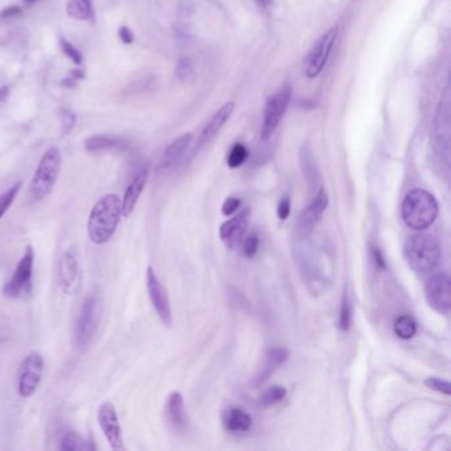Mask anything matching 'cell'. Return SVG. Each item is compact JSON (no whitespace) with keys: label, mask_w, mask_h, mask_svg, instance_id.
<instances>
[{"label":"cell","mask_w":451,"mask_h":451,"mask_svg":"<svg viewBox=\"0 0 451 451\" xmlns=\"http://www.w3.org/2000/svg\"><path fill=\"white\" fill-rule=\"evenodd\" d=\"M122 217V204L117 194H106L100 197L88 219V236L94 245L108 244L118 229Z\"/></svg>","instance_id":"6da1fadb"},{"label":"cell","mask_w":451,"mask_h":451,"mask_svg":"<svg viewBox=\"0 0 451 451\" xmlns=\"http://www.w3.org/2000/svg\"><path fill=\"white\" fill-rule=\"evenodd\" d=\"M401 213L408 228L427 229L438 216V203L430 192L423 188H415L406 195Z\"/></svg>","instance_id":"7a4b0ae2"},{"label":"cell","mask_w":451,"mask_h":451,"mask_svg":"<svg viewBox=\"0 0 451 451\" xmlns=\"http://www.w3.org/2000/svg\"><path fill=\"white\" fill-rule=\"evenodd\" d=\"M61 163L63 159L60 150L57 147L48 148L40 159L28 187V203H38L52 192L61 171Z\"/></svg>","instance_id":"3957f363"},{"label":"cell","mask_w":451,"mask_h":451,"mask_svg":"<svg viewBox=\"0 0 451 451\" xmlns=\"http://www.w3.org/2000/svg\"><path fill=\"white\" fill-rule=\"evenodd\" d=\"M406 261L417 273H429L434 270L441 259V248L432 234H415L406 241Z\"/></svg>","instance_id":"277c9868"},{"label":"cell","mask_w":451,"mask_h":451,"mask_svg":"<svg viewBox=\"0 0 451 451\" xmlns=\"http://www.w3.org/2000/svg\"><path fill=\"white\" fill-rule=\"evenodd\" d=\"M100 301L95 295H89L83 301L74 327V347L78 351L86 350L92 343L100 322Z\"/></svg>","instance_id":"5b68a950"},{"label":"cell","mask_w":451,"mask_h":451,"mask_svg":"<svg viewBox=\"0 0 451 451\" xmlns=\"http://www.w3.org/2000/svg\"><path fill=\"white\" fill-rule=\"evenodd\" d=\"M35 269V249L28 245L23 256L19 259L12 276L3 286L1 294L9 299H18L27 294L32 289V278Z\"/></svg>","instance_id":"8992f818"},{"label":"cell","mask_w":451,"mask_h":451,"mask_svg":"<svg viewBox=\"0 0 451 451\" xmlns=\"http://www.w3.org/2000/svg\"><path fill=\"white\" fill-rule=\"evenodd\" d=\"M291 100V88L285 86L267 98L264 110L261 138L267 140L276 133Z\"/></svg>","instance_id":"52a82bcc"},{"label":"cell","mask_w":451,"mask_h":451,"mask_svg":"<svg viewBox=\"0 0 451 451\" xmlns=\"http://www.w3.org/2000/svg\"><path fill=\"white\" fill-rule=\"evenodd\" d=\"M44 372V359L40 353L32 352L23 360L18 375V393L23 398L33 396L40 387Z\"/></svg>","instance_id":"ba28073f"},{"label":"cell","mask_w":451,"mask_h":451,"mask_svg":"<svg viewBox=\"0 0 451 451\" xmlns=\"http://www.w3.org/2000/svg\"><path fill=\"white\" fill-rule=\"evenodd\" d=\"M338 33L339 27L333 26L313 44L306 60V76L309 78H315L322 73L336 43Z\"/></svg>","instance_id":"9c48e42d"},{"label":"cell","mask_w":451,"mask_h":451,"mask_svg":"<svg viewBox=\"0 0 451 451\" xmlns=\"http://www.w3.org/2000/svg\"><path fill=\"white\" fill-rule=\"evenodd\" d=\"M58 285L64 294H77L83 285V271L77 253L68 249L58 261Z\"/></svg>","instance_id":"30bf717a"},{"label":"cell","mask_w":451,"mask_h":451,"mask_svg":"<svg viewBox=\"0 0 451 451\" xmlns=\"http://www.w3.org/2000/svg\"><path fill=\"white\" fill-rule=\"evenodd\" d=\"M97 418H98V425L101 427L102 433L110 445L111 449L115 451L125 450L123 432H122L120 417H118L115 406L113 405L110 401L102 403L98 408Z\"/></svg>","instance_id":"8fae6325"},{"label":"cell","mask_w":451,"mask_h":451,"mask_svg":"<svg viewBox=\"0 0 451 451\" xmlns=\"http://www.w3.org/2000/svg\"><path fill=\"white\" fill-rule=\"evenodd\" d=\"M425 296L427 304H430L435 311L443 315L450 313V276L446 273L434 274L425 285Z\"/></svg>","instance_id":"7c38bea8"},{"label":"cell","mask_w":451,"mask_h":451,"mask_svg":"<svg viewBox=\"0 0 451 451\" xmlns=\"http://www.w3.org/2000/svg\"><path fill=\"white\" fill-rule=\"evenodd\" d=\"M146 284H147L148 296L151 299L154 310L157 311V316L160 318L163 324L170 326L172 323V311H171L170 298L167 294L166 287L157 278V273L152 266L147 267Z\"/></svg>","instance_id":"4fadbf2b"},{"label":"cell","mask_w":451,"mask_h":451,"mask_svg":"<svg viewBox=\"0 0 451 451\" xmlns=\"http://www.w3.org/2000/svg\"><path fill=\"white\" fill-rule=\"evenodd\" d=\"M328 194L324 188H321L315 195L313 202L306 207L304 212L299 214L296 222V233L301 239H306L313 233V228L321 220L323 213L328 207Z\"/></svg>","instance_id":"5bb4252c"},{"label":"cell","mask_w":451,"mask_h":451,"mask_svg":"<svg viewBox=\"0 0 451 451\" xmlns=\"http://www.w3.org/2000/svg\"><path fill=\"white\" fill-rule=\"evenodd\" d=\"M434 135H435V142L441 152V157H445L447 163L449 152H450V94H449V90L445 93L435 114Z\"/></svg>","instance_id":"9a60e30c"},{"label":"cell","mask_w":451,"mask_h":451,"mask_svg":"<svg viewBox=\"0 0 451 451\" xmlns=\"http://www.w3.org/2000/svg\"><path fill=\"white\" fill-rule=\"evenodd\" d=\"M287 359H289V351L286 350L285 347L269 348L265 355L264 366L258 370L257 375L252 381L253 387L258 388L264 385L267 380L271 378V375L276 372V369L285 364Z\"/></svg>","instance_id":"2e32d148"},{"label":"cell","mask_w":451,"mask_h":451,"mask_svg":"<svg viewBox=\"0 0 451 451\" xmlns=\"http://www.w3.org/2000/svg\"><path fill=\"white\" fill-rule=\"evenodd\" d=\"M234 108H236L234 102H227V103L222 105L219 110L213 114L212 118L208 120V123L204 126L203 131L200 134V138H199V145L196 146V150L203 147L207 143H209L222 131V128L225 126V123L232 117Z\"/></svg>","instance_id":"e0dca14e"},{"label":"cell","mask_w":451,"mask_h":451,"mask_svg":"<svg viewBox=\"0 0 451 451\" xmlns=\"http://www.w3.org/2000/svg\"><path fill=\"white\" fill-rule=\"evenodd\" d=\"M148 180V168H143L142 171H139L138 175L133 179V182L130 183L129 187L126 188L123 197L120 199L122 204V216L123 217H129L131 213L134 212L137 204H138L140 196L145 191V187L147 185Z\"/></svg>","instance_id":"ac0fdd59"},{"label":"cell","mask_w":451,"mask_h":451,"mask_svg":"<svg viewBox=\"0 0 451 451\" xmlns=\"http://www.w3.org/2000/svg\"><path fill=\"white\" fill-rule=\"evenodd\" d=\"M249 222V211L239 213V216L224 222L220 228V237L229 247L234 248L247 232Z\"/></svg>","instance_id":"d6986e66"},{"label":"cell","mask_w":451,"mask_h":451,"mask_svg":"<svg viewBox=\"0 0 451 451\" xmlns=\"http://www.w3.org/2000/svg\"><path fill=\"white\" fill-rule=\"evenodd\" d=\"M167 418L176 432L183 433L187 429L185 398L180 392H172L167 400Z\"/></svg>","instance_id":"ffe728a7"},{"label":"cell","mask_w":451,"mask_h":451,"mask_svg":"<svg viewBox=\"0 0 451 451\" xmlns=\"http://www.w3.org/2000/svg\"><path fill=\"white\" fill-rule=\"evenodd\" d=\"M222 424L225 429L232 433H245L249 432L253 420L249 413L241 408H229L222 415Z\"/></svg>","instance_id":"44dd1931"},{"label":"cell","mask_w":451,"mask_h":451,"mask_svg":"<svg viewBox=\"0 0 451 451\" xmlns=\"http://www.w3.org/2000/svg\"><path fill=\"white\" fill-rule=\"evenodd\" d=\"M192 142V134H183L179 138H176L168 147L166 148L163 159H162V167L163 168H171L179 163V160L185 157L187 150L191 146Z\"/></svg>","instance_id":"7402d4cb"},{"label":"cell","mask_w":451,"mask_h":451,"mask_svg":"<svg viewBox=\"0 0 451 451\" xmlns=\"http://www.w3.org/2000/svg\"><path fill=\"white\" fill-rule=\"evenodd\" d=\"M126 143L123 139L111 135H92L85 140V148L89 152H105L111 150H123Z\"/></svg>","instance_id":"603a6c76"},{"label":"cell","mask_w":451,"mask_h":451,"mask_svg":"<svg viewBox=\"0 0 451 451\" xmlns=\"http://www.w3.org/2000/svg\"><path fill=\"white\" fill-rule=\"evenodd\" d=\"M68 15L76 20H93L92 0H68Z\"/></svg>","instance_id":"cb8c5ba5"},{"label":"cell","mask_w":451,"mask_h":451,"mask_svg":"<svg viewBox=\"0 0 451 451\" xmlns=\"http://www.w3.org/2000/svg\"><path fill=\"white\" fill-rule=\"evenodd\" d=\"M58 449L61 451L95 450V446L90 441H85L78 434L68 432L60 440Z\"/></svg>","instance_id":"d4e9b609"},{"label":"cell","mask_w":451,"mask_h":451,"mask_svg":"<svg viewBox=\"0 0 451 451\" xmlns=\"http://www.w3.org/2000/svg\"><path fill=\"white\" fill-rule=\"evenodd\" d=\"M393 330L395 333L400 339L403 341H409L412 339L417 332V324H415V319L409 315H403L397 319L393 326Z\"/></svg>","instance_id":"484cf974"},{"label":"cell","mask_w":451,"mask_h":451,"mask_svg":"<svg viewBox=\"0 0 451 451\" xmlns=\"http://www.w3.org/2000/svg\"><path fill=\"white\" fill-rule=\"evenodd\" d=\"M352 323H353V306L348 294L344 293L341 298V313H339V326H341V331H350Z\"/></svg>","instance_id":"4316f807"},{"label":"cell","mask_w":451,"mask_h":451,"mask_svg":"<svg viewBox=\"0 0 451 451\" xmlns=\"http://www.w3.org/2000/svg\"><path fill=\"white\" fill-rule=\"evenodd\" d=\"M286 395H287V390H286L285 387L273 385V387L266 389L262 393V396L259 397V403H261V405L265 406V408L276 405V404L281 403L285 398Z\"/></svg>","instance_id":"83f0119b"},{"label":"cell","mask_w":451,"mask_h":451,"mask_svg":"<svg viewBox=\"0 0 451 451\" xmlns=\"http://www.w3.org/2000/svg\"><path fill=\"white\" fill-rule=\"evenodd\" d=\"M176 76L183 83H192L196 80L194 64L190 58H180L176 64Z\"/></svg>","instance_id":"f1b7e54d"},{"label":"cell","mask_w":451,"mask_h":451,"mask_svg":"<svg viewBox=\"0 0 451 451\" xmlns=\"http://www.w3.org/2000/svg\"><path fill=\"white\" fill-rule=\"evenodd\" d=\"M23 183L19 180L18 183L9 187V190L4 194L0 195V220L4 217V214L9 212L11 205L16 200L19 192L21 190Z\"/></svg>","instance_id":"f546056e"},{"label":"cell","mask_w":451,"mask_h":451,"mask_svg":"<svg viewBox=\"0 0 451 451\" xmlns=\"http://www.w3.org/2000/svg\"><path fill=\"white\" fill-rule=\"evenodd\" d=\"M248 148L245 147L242 143H236L230 150L227 163H228V166L230 168H237V167L242 166L245 163V160L248 159Z\"/></svg>","instance_id":"4dcf8cb0"},{"label":"cell","mask_w":451,"mask_h":451,"mask_svg":"<svg viewBox=\"0 0 451 451\" xmlns=\"http://www.w3.org/2000/svg\"><path fill=\"white\" fill-rule=\"evenodd\" d=\"M60 46H61L64 55L66 56V57H69V58L73 61L74 64H83V55L80 53V51H78L71 41H68L64 37H60Z\"/></svg>","instance_id":"1f68e13d"},{"label":"cell","mask_w":451,"mask_h":451,"mask_svg":"<svg viewBox=\"0 0 451 451\" xmlns=\"http://www.w3.org/2000/svg\"><path fill=\"white\" fill-rule=\"evenodd\" d=\"M425 387L433 389L435 392H440L446 396L451 395V385L449 381L438 378H427L425 380Z\"/></svg>","instance_id":"d6a6232c"},{"label":"cell","mask_w":451,"mask_h":451,"mask_svg":"<svg viewBox=\"0 0 451 451\" xmlns=\"http://www.w3.org/2000/svg\"><path fill=\"white\" fill-rule=\"evenodd\" d=\"M258 245H259V239L257 234H250L242 242V253L244 256L248 258H253L257 254Z\"/></svg>","instance_id":"836d02e7"},{"label":"cell","mask_w":451,"mask_h":451,"mask_svg":"<svg viewBox=\"0 0 451 451\" xmlns=\"http://www.w3.org/2000/svg\"><path fill=\"white\" fill-rule=\"evenodd\" d=\"M60 120H61L63 133L69 134L76 125V115L69 109H61L60 110Z\"/></svg>","instance_id":"e575fe53"},{"label":"cell","mask_w":451,"mask_h":451,"mask_svg":"<svg viewBox=\"0 0 451 451\" xmlns=\"http://www.w3.org/2000/svg\"><path fill=\"white\" fill-rule=\"evenodd\" d=\"M302 168H304V175L307 177V180H309L311 185H316V182H318V174H316V170H315V167H313L311 157L304 155Z\"/></svg>","instance_id":"d590c367"},{"label":"cell","mask_w":451,"mask_h":451,"mask_svg":"<svg viewBox=\"0 0 451 451\" xmlns=\"http://www.w3.org/2000/svg\"><path fill=\"white\" fill-rule=\"evenodd\" d=\"M290 208H291V200H290V197L286 195V196H284V197L281 199V202L278 204V208H276V214H278L279 220L285 222V220L289 219V216H290Z\"/></svg>","instance_id":"8d00e7d4"},{"label":"cell","mask_w":451,"mask_h":451,"mask_svg":"<svg viewBox=\"0 0 451 451\" xmlns=\"http://www.w3.org/2000/svg\"><path fill=\"white\" fill-rule=\"evenodd\" d=\"M239 205H241V200H239V197H228L222 204V214L229 217L233 213L237 212Z\"/></svg>","instance_id":"74e56055"},{"label":"cell","mask_w":451,"mask_h":451,"mask_svg":"<svg viewBox=\"0 0 451 451\" xmlns=\"http://www.w3.org/2000/svg\"><path fill=\"white\" fill-rule=\"evenodd\" d=\"M370 257H372V261L375 262V265L378 269H381V270H384L385 267H387V264H385V259H384V256H383V253H381V250L378 248V247H370Z\"/></svg>","instance_id":"f35d334b"},{"label":"cell","mask_w":451,"mask_h":451,"mask_svg":"<svg viewBox=\"0 0 451 451\" xmlns=\"http://www.w3.org/2000/svg\"><path fill=\"white\" fill-rule=\"evenodd\" d=\"M118 36H120V41L123 43V44H126V46H130V44H133L134 43V32L130 29L129 27H126V26H122V27L118 29Z\"/></svg>","instance_id":"ab89813d"},{"label":"cell","mask_w":451,"mask_h":451,"mask_svg":"<svg viewBox=\"0 0 451 451\" xmlns=\"http://www.w3.org/2000/svg\"><path fill=\"white\" fill-rule=\"evenodd\" d=\"M21 12H23V9H21V7H19V6H11V7H9V9L0 11V18H15V16H18V15H20Z\"/></svg>","instance_id":"60d3db41"},{"label":"cell","mask_w":451,"mask_h":451,"mask_svg":"<svg viewBox=\"0 0 451 451\" xmlns=\"http://www.w3.org/2000/svg\"><path fill=\"white\" fill-rule=\"evenodd\" d=\"M258 7L262 9V11H269V9L273 7L274 4V0H256Z\"/></svg>","instance_id":"b9f144b4"},{"label":"cell","mask_w":451,"mask_h":451,"mask_svg":"<svg viewBox=\"0 0 451 451\" xmlns=\"http://www.w3.org/2000/svg\"><path fill=\"white\" fill-rule=\"evenodd\" d=\"M9 89L7 86H4V88H0V103L3 101H6L7 100V97H9Z\"/></svg>","instance_id":"7bdbcfd3"},{"label":"cell","mask_w":451,"mask_h":451,"mask_svg":"<svg viewBox=\"0 0 451 451\" xmlns=\"http://www.w3.org/2000/svg\"><path fill=\"white\" fill-rule=\"evenodd\" d=\"M24 3H27V4H32V3H35L37 0H23Z\"/></svg>","instance_id":"ee69618b"}]
</instances>
